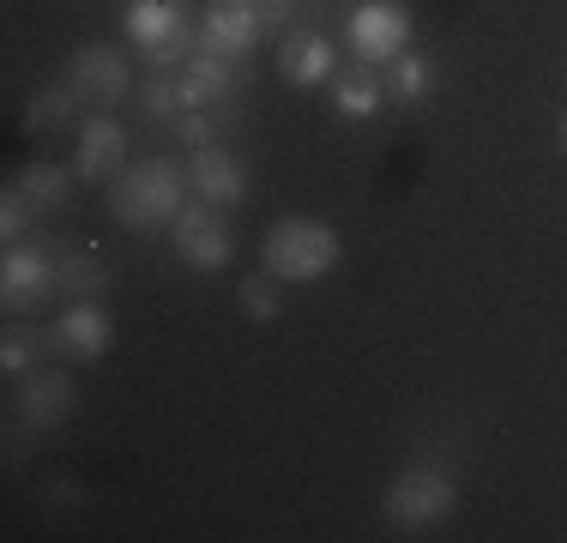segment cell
<instances>
[{"label":"cell","instance_id":"cell-8","mask_svg":"<svg viewBox=\"0 0 567 543\" xmlns=\"http://www.w3.org/2000/svg\"><path fill=\"white\" fill-rule=\"evenodd\" d=\"M66 85H73L79 98L115 109V103H127V91H133V66H127V54L110 49V43H85V49H79V61H73V79H66Z\"/></svg>","mask_w":567,"mask_h":543},{"label":"cell","instance_id":"cell-1","mask_svg":"<svg viewBox=\"0 0 567 543\" xmlns=\"http://www.w3.org/2000/svg\"><path fill=\"white\" fill-rule=\"evenodd\" d=\"M260 260L278 284H315L339 266V229L320 217H278L260 242Z\"/></svg>","mask_w":567,"mask_h":543},{"label":"cell","instance_id":"cell-6","mask_svg":"<svg viewBox=\"0 0 567 543\" xmlns=\"http://www.w3.org/2000/svg\"><path fill=\"white\" fill-rule=\"evenodd\" d=\"M350 49L369 66L399 61V54L411 49V12H404L399 0H362V7L350 12Z\"/></svg>","mask_w":567,"mask_h":543},{"label":"cell","instance_id":"cell-15","mask_svg":"<svg viewBox=\"0 0 567 543\" xmlns=\"http://www.w3.org/2000/svg\"><path fill=\"white\" fill-rule=\"evenodd\" d=\"M66 411H73V375H61V369H31L24 375V423L55 429Z\"/></svg>","mask_w":567,"mask_h":543},{"label":"cell","instance_id":"cell-18","mask_svg":"<svg viewBox=\"0 0 567 543\" xmlns=\"http://www.w3.org/2000/svg\"><path fill=\"white\" fill-rule=\"evenodd\" d=\"M332 103H339V115L362 121V115H374V109L386 103V79H374L369 66H362V73H344L339 85H332Z\"/></svg>","mask_w":567,"mask_h":543},{"label":"cell","instance_id":"cell-20","mask_svg":"<svg viewBox=\"0 0 567 543\" xmlns=\"http://www.w3.org/2000/svg\"><path fill=\"white\" fill-rule=\"evenodd\" d=\"M224 127H229V103H218V109H182V115H175V140H182L187 152L212 145Z\"/></svg>","mask_w":567,"mask_h":543},{"label":"cell","instance_id":"cell-24","mask_svg":"<svg viewBox=\"0 0 567 543\" xmlns=\"http://www.w3.org/2000/svg\"><path fill=\"white\" fill-rule=\"evenodd\" d=\"M236 303H241V315H248V320H278L284 315V296L266 278H241L236 284Z\"/></svg>","mask_w":567,"mask_h":543},{"label":"cell","instance_id":"cell-17","mask_svg":"<svg viewBox=\"0 0 567 543\" xmlns=\"http://www.w3.org/2000/svg\"><path fill=\"white\" fill-rule=\"evenodd\" d=\"M386 66H393V73H386V98H399V103H411V109L435 98V66H429L423 54L404 49L399 61H386Z\"/></svg>","mask_w":567,"mask_h":543},{"label":"cell","instance_id":"cell-22","mask_svg":"<svg viewBox=\"0 0 567 543\" xmlns=\"http://www.w3.org/2000/svg\"><path fill=\"white\" fill-rule=\"evenodd\" d=\"M43 350H49V332H19V326H12L7 345H0V369H7V375H31Z\"/></svg>","mask_w":567,"mask_h":543},{"label":"cell","instance_id":"cell-9","mask_svg":"<svg viewBox=\"0 0 567 543\" xmlns=\"http://www.w3.org/2000/svg\"><path fill=\"white\" fill-rule=\"evenodd\" d=\"M260 31H266V12L254 7V0H212L206 24H199V49L241 61V54L260 43Z\"/></svg>","mask_w":567,"mask_h":543},{"label":"cell","instance_id":"cell-11","mask_svg":"<svg viewBox=\"0 0 567 543\" xmlns=\"http://www.w3.org/2000/svg\"><path fill=\"white\" fill-rule=\"evenodd\" d=\"M110 338H115V320H110V308H103L97 296H79V303L61 315V326L49 332V350H66V357H85V362H97L103 350H110Z\"/></svg>","mask_w":567,"mask_h":543},{"label":"cell","instance_id":"cell-10","mask_svg":"<svg viewBox=\"0 0 567 543\" xmlns=\"http://www.w3.org/2000/svg\"><path fill=\"white\" fill-rule=\"evenodd\" d=\"M175 79H182V109H218V103H229V98L241 91V61L194 49Z\"/></svg>","mask_w":567,"mask_h":543},{"label":"cell","instance_id":"cell-26","mask_svg":"<svg viewBox=\"0 0 567 543\" xmlns=\"http://www.w3.org/2000/svg\"><path fill=\"white\" fill-rule=\"evenodd\" d=\"M561 152H567V115H561Z\"/></svg>","mask_w":567,"mask_h":543},{"label":"cell","instance_id":"cell-3","mask_svg":"<svg viewBox=\"0 0 567 543\" xmlns=\"http://www.w3.org/2000/svg\"><path fill=\"white\" fill-rule=\"evenodd\" d=\"M381 513L399 525V532H429L435 520H447V513H453V478H447V471H435V465L399 471V478L386 483Z\"/></svg>","mask_w":567,"mask_h":543},{"label":"cell","instance_id":"cell-7","mask_svg":"<svg viewBox=\"0 0 567 543\" xmlns=\"http://www.w3.org/2000/svg\"><path fill=\"white\" fill-rule=\"evenodd\" d=\"M169 236H175V254H182L194 272H224L229 254H236L229 224L212 212V199H206V206H182V217L169 224Z\"/></svg>","mask_w":567,"mask_h":543},{"label":"cell","instance_id":"cell-14","mask_svg":"<svg viewBox=\"0 0 567 543\" xmlns=\"http://www.w3.org/2000/svg\"><path fill=\"white\" fill-rule=\"evenodd\" d=\"M332 37L327 31H290L278 43V73H284V85H327L332 79Z\"/></svg>","mask_w":567,"mask_h":543},{"label":"cell","instance_id":"cell-25","mask_svg":"<svg viewBox=\"0 0 567 543\" xmlns=\"http://www.w3.org/2000/svg\"><path fill=\"white\" fill-rule=\"evenodd\" d=\"M24 229H31V199L12 187V194L0 199V236H7V248H12V242H24Z\"/></svg>","mask_w":567,"mask_h":543},{"label":"cell","instance_id":"cell-2","mask_svg":"<svg viewBox=\"0 0 567 543\" xmlns=\"http://www.w3.org/2000/svg\"><path fill=\"white\" fill-rule=\"evenodd\" d=\"M110 212H115L127 229L175 224V217H182V163H175V157H145V163H133V170L115 182Z\"/></svg>","mask_w":567,"mask_h":543},{"label":"cell","instance_id":"cell-19","mask_svg":"<svg viewBox=\"0 0 567 543\" xmlns=\"http://www.w3.org/2000/svg\"><path fill=\"white\" fill-rule=\"evenodd\" d=\"M61 290H73V296H97V290H110V266H103L97 254L61 248Z\"/></svg>","mask_w":567,"mask_h":543},{"label":"cell","instance_id":"cell-12","mask_svg":"<svg viewBox=\"0 0 567 543\" xmlns=\"http://www.w3.org/2000/svg\"><path fill=\"white\" fill-rule=\"evenodd\" d=\"M187 187H194L199 199H212V206H241V199H248V170L229 152H218V145H199V152L187 157Z\"/></svg>","mask_w":567,"mask_h":543},{"label":"cell","instance_id":"cell-13","mask_svg":"<svg viewBox=\"0 0 567 543\" xmlns=\"http://www.w3.org/2000/svg\"><path fill=\"white\" fill-rule=\"evenodd\" d=\"M121 163H127V127H121L115 115L85 121V127H79V152H73V175L103 182V175H115Z\"/></svg>","mask_w":567,"mask_h":543},{"label":"cell","instance_id":"cell-5","mask_svg":"<svg viewBox=\"0 0 567 543\" xmlns=\"http://www.w3.org/2000/svg\"><path fill=\"white\" fill-rule=\"evenodd\" d=\"M127 37H133V49H140L157 73H169L175 61L194 54V49H187V19H182L175 0H133V7H127Z\"/></svg>","mask_w":567,"mask_h":543},{"label":"cell","instance_id":"cell-4","mask_svg":"<svg viewBox=\"0 0 567 543\" xmlns=\"http://www.w3.org/2000/svg\"><path fill=\"white\" fill-rule=\"evenodd\" d=\"M0 296H7V315H31L49 296H61V254H49L43 236L12 242L0 266Z\"/></svg>","mask_w":567,"mask_h":543},{"label":"cell","instance_id":"cell-21","mask_svg":"<svg viewBox=\"0 0 567 543\" xmlns=\"http://www.w3.org/2000/svg\"><path fill=\"white\" fill-rule=\"evenodd\" d=\"M73 103H79V91H73V85H49V91H37V98H31V115H24V127H31V133L61 127V121L73 115Z\"/></svg>","mask_w":567,"mask_h":543},{"label":"cell","instance_id":"cell-16","mask_svg":"<svg viewBox=\"0 0 567 543\" xmlns=\"http://www.w3.org/2000/svg\"><path fill=\"white\" fill-rule=\"evenodd\" d=\"M66 187H73V170H61V163H49V157H31L19 170V194L31 199V206H43V212L66 206Z\"/></svg>","mask_w":567,"mask_h":543},{"label":"cell","instance_id":"cell-23","mask_svg":"<svg viewBox=\"0 0 567 543\" xmlns=\"http://www.w3.org/2000/svg\"><path fill=\"white\" fill-rule=\"evenodd\" d=\"M140 109L152 121H175V115H182V79H169V73L145 79V85H140Z\"/></svg>","mask_w":567,"mask_h":543}]
</instances>
